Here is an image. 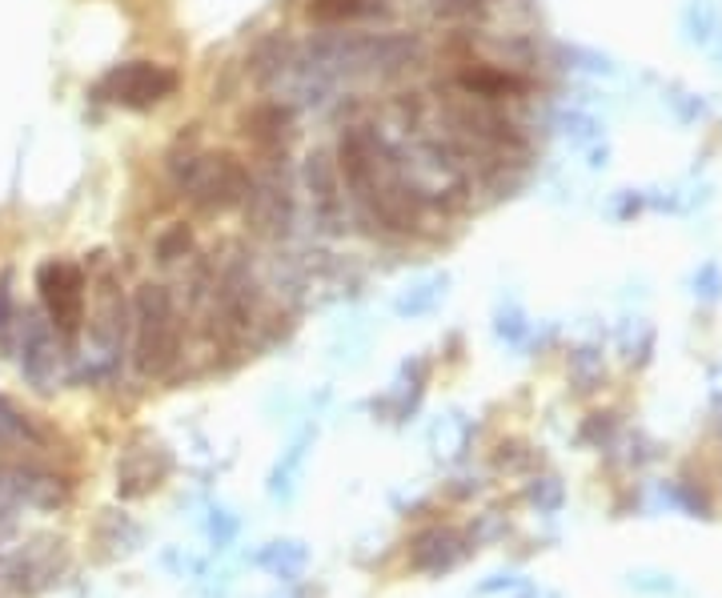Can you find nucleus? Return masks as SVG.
<instances>
[{
    "label": "nucleus",
    "instance_id": "nucleus-3",
    "mask_svg": "<svg viewBox=\"0 0 722 598\" xmlns=\"http://www.w3.org/2000/svg\"><path fill=\"white\" fill-rule=\"evenodd\" d=\"M37 290L49 310V322L61 330V337L73 342L84 322V273L73 262H44L37 270Z\"/></svg>",
    "mask_w": 722,
    "mask_h": 598
},
{
    "label": "nucleus",
    "instance_id": "nucleus-1",
    "mask_svg": "<svg viewBox=\"0 0 722 598\" xmlns=\"http://www.w3.org/2000/svg\"><path fill=\"white\" fill-rule=\"evenodd\" d=\"M133 362L141 378H165L177 362V310L165 285L145 282L133 297Z\"/></svg>",
    "mask_w": 722,
    "mask_h": 598
},
{
    "label": "nucleus",
    "instance_id": "nucleus-6",
    "mask_svg": "<svg viewBox=\"0 0 722 598\" xmlns=\"http://www.w3.org/2000/svg\"><path fill=\"white\" fill-rule=\"evenodd\" d=\"M165 474H169V454L153 442L145 450L125 454V463L116 466V478H121L116 490L125 494V498H141V494L157 490V486L165 483Z\"/></svg>",
    "mask_w": 722,
    "mask_h": 598
},
{
    "label": "nucleus",
    "instance_id": "nucleus-2",
    "mask_svg": "<svg viewBox=\"0 0 722 598\" xmlns=\"http://www.w3.org/2000/svg\"><path fill=\"white\" fill-rule=\"evenodd\" d=\"M173 89H177V73H173V69L153 64V61H129V64L109 69V73L96 81L93 97L96 101H116V105H125V109H149V105H157V101H165Z\"/></svg>",
    "mask_w": 722,
    "mask_h": 598
},
{
    "label": "nucleus",
    "instance_id": "nucleus-8",
    "mask_svg": "<svg viewBox=\"0 0 722 598\" xmlns=\"http://www.w3.org/2000/svg\"><path fill=\"white\" fill-rule=\"evenodd\" d=\"M461 81H466V89H478V93H506V89H522V81H513L510 73H466Z\"/></svg>",
    "mask_w": 722,
    "mask_h": 598
},
{
    "label": "nucleus",
    "instance_id": "nucleus-9",
    "mask_svg": "<svg viewBox=\"0 0 722 598\" xmlns=\"http://www.w3.org/2000/svg\"><path fill=\"white\" fill-rule=\"evenodd\" d=\"M185 250H189V230H185V225L169 230L165 237L157 242V257H161V262H177V257H185Z\"/></svg>",
    "mask_w": 722,
    "mask_h": 598
},
{
    "label": "nucleus",
    "instance_id": "nucleus-7",
    "mask_svg": "<svg viewBox=\"0 0 722 598\" xmlns=\"http://www.w3.org/2000/svg\"><path fill=\"white\" fill-rule=\"evenodd\" d=\"M257 562L277 575H294V570L305 567V546L302 543H273L265 555H257Z\"/></svg>",
    "mask_w": 722,
    "mask_h": 598
},
{
    "label": "nucleus",
    "instance_id": "nucleus-5",
    "mask_svg": "<svg viewBox=\"0 0 722 598\" xmlns=\"http://www.w3.org/2000/svg\"><path fill=\"white\" fill-rule=\"evenodd\" d=\"M470 538L454 530V526H434L426 535L414 538L409 546V567L418 570V575H446V570L461 567L466 558H470Z\"/></svg>",
    "mask_w": 722,
    "mask_h": 598
},
{
    "label": "nucleus",
    "instance_id": "nucleus-10",
    "mask_svg": "<svg viewBox=\"0 0 722 598\" xmlns=\"http://www.w3.org/2000/svg\"><path fill=\"white\" fill-rule=\"evenodd\" d=\"M9 317H12L9 290H4V285H0V346H9Z\"/></svg>",
    "mask_w": 722,
    "mask_h": 598
},
{
    "label": "nucleus",
    "instance_id": "nucleus-4",
    "mask_svg": "<svg viewBox=\"0 0 722 598\" xmlns=\"http://www.w3.org/2000/svg\"><path fill=\"white\" fill-rule=\"evenodd\" d=\"M185 190L197 210H230L250 193V178L237 161L217 153V158H201L189 165Z\"/></svg>",
    "mask_w": 722,
    "mask_h": 598
}]
</instances>
